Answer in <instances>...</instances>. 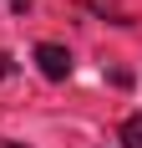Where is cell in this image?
I'll use <instances>...</instances> for the list:
<instances>
[{"label": "cell", "instance_id": "1", "mask_svg": "<svg viewBox=\"0 0 142 148\" xmlns=\"http://www.w3.org/2000/svg\"><path fill=\"white\" fill-rule=\"evenodd\" d=\"M36 66H41L46 82H66V77H71V51L56 46V41H41V46H36Z\"/></svg>", "mask_w": 142, "mask_h": 148}, {"label": "cell", "instance_id": "2", "mask_svg": "<svg viewBox=\"0 0 142 148\" xmlns=\"http://www.w3.org/2000/svg\"><path fill=\"white\" fill-rule=\"evenodd\" d=\"M117 138H122V148H142V112L122 123V133H117Z\"/></svg>", "mask_w": 142, "mask_h": 148}, {"label": "cell", "instance_id": "3", "mask_svg": "<svg viewBox=\"0 0 142 148\" xmlns=\"http://www.w3.org/2000/svg\"><path fill=\"white\" fill-rule=\"evenodd\" d=\"M5 77H15V61H10V51H0V82Z\"/></svg>", "mask_w": 142, "mask_h": 148}, {"label": "cell", "instance_id": "4", "mask_svg": "<svg viewBox=\"0 0 142 148\" xmlns=\"http://www.w3.org/2000/svg\"><path fill=\"white\" fill-rule=\"evenodd\" d=\"M30 5H36V0H10V10H20V15H26Z\"/></svg>", "mask_w": 142, "mask_h": 148}, {"label": "cell", "instance_id": "5", "mask_svg": "<svg viewBox=\"0 0 142 148\" xmlns=\"http://www.w3.org/2000/svg\"><path fill=\"white\" fill-rule=\"evenodd\" d=\"M0 148H26V143H10V138H0Z\"/></svg>", "mask_w": 142, "mask_h": 148}]
</instances>
